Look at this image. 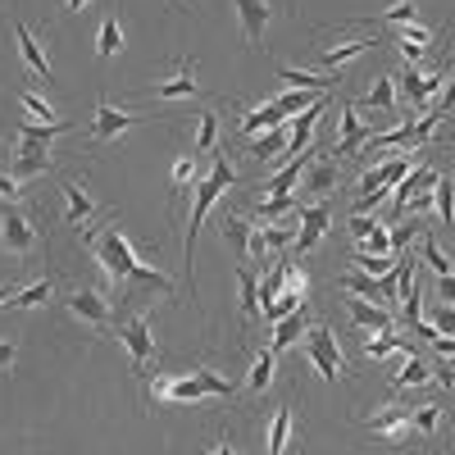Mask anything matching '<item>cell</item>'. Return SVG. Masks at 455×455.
Here are the masks:
<instances>
[{"label": "cell", "mask_w": 455, "mask_h": 455, "mask_svg": "<svg viewBox=\"0 0 455 455\" xmlns=\"http://www.w3.org/2000/svg\"><path fill=\"white\" fill-rule=\"evenodd\" d=\"M87 251L96 255V264L105 269L109 283H141V287H160L173 291V283L156 269V264L137 259V251L128 246V237L119 233V223H109L105 233H87Z\"/></svg>", "instance_id": "1"}, {"label": "cell", "mask_w": 455, "mask_h": 455, "mask_svg": "<svg viewBox=\"0 0 455 455\" xmlns=\"http://www.w3.org/2000/svg\"><path fill=\"white\" fill-rule=\"evenodd\" d=\"M228 396H233V383L214 369L156 378V387H150V401L156 405H196V401H228Z\"/></svg>", "instance_id": "2"}, {"label": "cell", "mask_w": 455, "mask_h": 455, "mask_svg": "<svg viewBox=\"0 0 455 455\" xmlns=\"http://www.w3.org/2000/svg\"><path fill=\"white\" fill-rule=\"evenodd\" d=\"M233 178H237V169L228 164V156H219L214 169L196 182V205H192V219H187V269H192V251H196V233H201L205 214L214 210V201L228 192V187H233Z\"/></svg>", "instance_id": "3"}, {"label": "cell", "mask_w": 455, "mask_h": 455, "mask_svg": "<svg viewBox=\"0 0 455 455\" xmlns=\"http://www.w3.org/2000/svg\"><path fill=\"white\" fill-rule=\"evenodd\" d=\"M68 124H23L19 128V178H36L51 169V141L64 137Z\"/></svg>", "instance_id": "4"}, {"label": "cell", "mask_w": 455, "mask_h": 455, "mask_svg": "<svg viewBox=\"0 0 455 455\" xmlns=\"http://www.w3.org/2000/svg\"><path fill=\"white\" fill-rule=\"evenodd\" d=\"M300 355L315 364V373L323 378V383H341V378H347V360H341V351H337V337L323 323H310L306 341H300Z\"/></svg>", "instance_id": "5"}, {"label": "cell", "mask_w": 455, "mask_h": 455, "mask_svg": "<svg viewBox=\"0 0 455 455\" xmlns=\"http://www.w3.org/2000/svg\"><path fill=\"white\" fill-rule=\"evenodd\" d=\"M410 173V156H387V160H378L364 178H360V201H355V214H369L378 201H383L392 187Z\"/></svg>", "instance_id": "6"}, {"label": "cell", "mask_w": 455, "mask_h": 455, "mask_svg": "<svg viewBox=\"0 0 455 455\" xmlns=\"http://www.w3.org/2000/svg\"><path fill=\"white\" fill-rule=\"evenodd\" d=\"M119 347L128 351V360H132V373H137V378H141L150 364H156V337H150V315H146V310L119 323Z\"/></svg>", "instance_id": "7"}, {"label": "cell", "mask_w": 455, "mask_h": 455, "mask_svg": "<svg viewBox=\"0 0 455 455\" xmlns=\"http://www.w3.org/2000/svg\"><path fill=\"white\" fill-rule=\"evenodd\" d=\"M64 310H68L73 319H78V323L96 328V332H105V328H109V319H114L109 296H105V291H96V287H73V291H64Z\"/></svg>", "instance_id": "8"}, {"label": "cell", "mask_w": 455, "mask_h": 455, "mask_svg": "<svg viewBox=\"0 0 455 455\" xmlns=\"http://www.w3.org/2000/svg\"><path fill=\"white\" fill-rule=\"evenodd\" d=\"M0 251L14 255V259H28L36 251V223L28 210H5L0 214Z\"/></svg>", "instance_id": "9"}, {"label": "cell", "mask_w": 455, "mask_h": 455, "mask_svg": "<svg viewBox=\"0 0 455 455\" xmlns=\"http://www.w3.org/2000/svg\"><path fill=\"white\" fill-rule=\"evenodd\" d=\"M328 223H332V205H328V196H323V201H315V205H300V233H296V255H310V251H315V246L323 242Z\"/></svg>", "instance_id": "10"}, {"label": "cell", "mask_w": 455, "mask_h": 455, "mask_svg": "<svg viewBox=\"0 0 455 455\" xmlns=\"http://www.w3.org/2000/svg\"><path fill=\"white\" fill-rule=\"evenodd\" d=\"M373 137V128L360 119V114H355V105H341V119H337V141H332V156L337 160H351L355 156V150L364 146Z\"/></svg>", "instance_id": "11"}, {"label": "cell", "mask_w": 455, "mask_h": 455, "mask_svg": "<svg viewBox=\"0 0 455 455\" xmlns=\"http://www.w3.org/2000/svg\"><path fill=\"white\" fill-rule=\"evenodd\" d=\"M141 96H150V100H192V96H201V83H196V68L192 64H178L169 78H160V83H150Z\"/></svg>", "instance_id": "12"}, {"label": "cell", "mask_w": 455, "mask_h": 455, "mask_svg": "<svg viewBox=\"0 0 455 455\" xmlns=\"http://www.w3.org/2000/svg\"><path fill=\"white\" fill-rule=\"evenodd\" d=\"M396 83H401V92H405V100H410L414 109H424V105L442 92V73H437V68H414V64H410Z\"/></svg>", "instance_id": "13"}, {"label": "cell", "mask_w": 455, "mask_h": 455, "mask_svg": "<svg viewBox=\"0 0 455 455\" xmlns=\"http://www.w3.org/2000/svg\"><path fill=\"white\" fill-rule=\"evenodd\" d=\"M369 433H373V437H387V442H396V446H405V442L414 437V428H410V405H387L383 414H373V419H369Z\"/></svg>", "instance_id": "14"}, {"label": "cell", "mask_w": 455, "mask_h": 455, "mask_svg": "<svg viewBox=\"0 0 455 455\" xmlns=\"http://www.w3.org/2000/svg\"><path fill=\"white\" fill-rule=\"evenodd\" d=\"M442 424H446V410L437 401H424V405H410V428H414V442L433 446L442 437Z\"/></svg>", "instance_id": "15"}, {"label": "cell", "mask_w": 455, "mask_h": 455, "mask_svg": "<svg viewBox=\"0 0 455 455\" xmlns=\"http://www.w3.org/2000/svg\"><path fill=\"white\" fill-rule=\"evenodd\" d=\"M132 124L137 119H132L128 109H114L109 100H100L96 105V119H92V141H114V137H124Z\"/></svg>", "instance_id": "16"}, {"label": "cell", "mask_w": 455, "mask_h": 455, "mask_svg": "<svg viewBox=\"0 0 455 455\" xmlns=\"http://www.w3.org/2000/svg\"><path fill=\"white\" fill-rule=\"evenodd\" d=\"M60 192H64V219L73 223V228H87L92 223V214H96V201H92V192H87V187L78 182V178H64V187H60Z\"/></svg>", "instance_id": "17"}, {"label": "cell", "mask_w": 455, "mask_h": 455, "mask_svg": "<svg viewBox=\"0 0 455 455\" xmlns=\"http://www.w3.org/2000/svg\"><path fill=\"white\" fill-rule=\"evenodd\" d=\"M14 36H19V55H23V64L36 73V78H46V83H55V68H51V55H46V46L36 42V36L28 32V23H14Z\"/></svg>", "instance_id": "18"}, {"label": "cell", "mask_w": 455, "mask_h": 455, "mask_svg": "<svg viewBox=\"0 0 455 455\" xmlns=\"http://www.w3.org/2000/svg\"><path fill=\"white\" fill-rule=\"evenodd\" d=\"M378 42L373 36H351V42H337V46H319V64L328 68V73H337L341 64H351V60H360L364 51H373Z\"/></svg>", "instance_id": "19"}, {"label": "cell", "mask_w": 455, "mask_h": 455, "mask_svg": "<svg viewBox=\"0 0 455 455\" xmlns=\"http://www.w3.org/2000/svg\"><path fill=\"white\" fill-rule=\"evenodd\" d=\"M323 109H328V100H315L310 109H300V119H291L287 156H306V146H310V132H315V124L323 119Z\"/></svg>", "instance_id": "20"}, {"label": "cell", "mask_w": 455, "mask_h": 455, "mask_svg": "<svg viewBox=\"0 0 455 455\" xmlns=\"http://www.w3.org/2000/svg\"><path fill=\"white\" fill-rule=\"evenodd\" d=\"M237 14H242V36L255 46L259 36H264V28H269V0H237Z\"/></svg>", "instance_id": "21"}, {"label": "cell", "mask_w": 455, "mask_h": 455, "mask_svg": "<svg viewBox=\"0 0 455 455\" xmlns=\"http://www.w3.org/2000/svg\"><path fill=\"white\" fill-rule=\"evenodd\" d=\"M347 310H351L355 328H364V332H387L392 328V315L383 306H369L364 296H347Z\"/></svg>", "instance_id": "22"}, {"label": "cell", "mask_w": 455, "mask_h": 455, "mask_svg": "<svg viewBox=\"0 0 455 455\" xmlns=\"http://www.w3.org/2000/svg\"><path fill=\"white\" fill-rule=\"evenodd\" d=\"M219 237H223V246L237 251V259H251V237H255V228H251L246 219L223 214V219H219Z\"/></svg>", "instance_id": "23"}, {"label": "cell", "mask_w": 455, "mask_h": 455, "mask_svg": "<svg viewBox=\"0 0 455 455\" xmlns=\"http://www.w3.org/2000/svg\"><path fill=\"white\" fill-rule=\"evenodd\" d=\"M283 124H287V114H283V109L269 100V105H255V109H246L242 119H237V132H246V137H251V132H259V128L269 132V128H283Z\"/></svg>", "instance_id": "24"}, {"label": "cell", "mask_w": 455, "mask_h": 455, "mask_svg": "<svg viewBox=\"0 0 455 455\" xmlns=\"http://www.w3.org/2000/svg\"><path fill=\"white\" fill-rule=\"evenodd\" d=\"M310 332V315H306V306H300L296 315H287V319H278L274 323V351H287V347H296L300 337Z\"/></svg>", "instance_id": "25"}, {"label": "cell", "mask_w": 455, "mask_h": 455, "mask_svg": "<svg viewBox=\"0 0 455 455\" xmlns=\"http://www.w3.org/2000/svg\"><path fill=\"white\" fill-rule=\"evenodd\" d=\"M428 383H433V369L410 351V355L401 360V373L392 378V387H396V392H410V387H428Z\"/></svg>", "instance_id": "26"}, {"label": "cell", "mask_w": 455, "mask_h": 455, "mask_svg": "<svg viewBox=\"0 0 455 455\" xmlns=\"http://www.w3.org/2000/svg\"><path fill=\"white\" fill-rule=\"evenodd\" d=\"M278 78L291 87H306V92H332L337 87V73H306V68H287L278 64Z\"/></svg>", "instance_id": "27"}, {"label": "cell", "mask_w": 455, "mask_h": 455, "mask_svg": "<svg viewBox=\"0 0 455 455\" xmlns=\"http://www.w3.org/2000/svg\"><path fill=\"white\" fill-rule=\"evenodd\" d=\"M310 160H315V156H310ZM300 182H306V192H315V196L323 201V196L332 192V182H337V164L319 156L315 164H306V178H300Z\"/></svg>", "instance_id": "28"}, {"label": "cell", "mask_w": 455, "mask_h": 455, "mask_svg": "<svg viewBox=\"0 0 455 455\" xmlns=\"http://www.w3.org/2000/svg\"><path fill=\"white\" fill-rule=\"evenodd\" d=\"M291 433H296V419H291V405H278L274 419H269V455H283L291 446Z\"/></svg>", "instance_id": "29"}, {"label": "cell", "mask_w": 455, "mask_h": 455, "mask_svg": "<svg viewBox=\"0 0 455 455\" xmlns=\"http://www.w3.org/2000/svg\"><path fill=\"white\" fill-rule=\"evenodd\" d=\"M437 178H442V173H437L433 164H419L414 173H405V178L396 182V210H401V205H405V201H410L414 192H428V187H433Z\"/></svg>", "instance_id": "30"}, {"label": "cell", "mask_w": 455, "mask_h": 455, "mask_svg": "<svg viewBox=\"0 0 455 455\" xmlns=\"http://www.w3.org/2000/svg\"><path fill=\"white\" fill-rule=\"evenodd\" d=\"M396 351H401V355H410V341H405V337H396L392 328H387V332H378V341H373V337L364 341V360H387V355H396Z\"/></svg>", "instance_id": "31"}, {"label": "cell", "mask_w": 455, "mask_h": 455, "mask_svg": "<svg viewBox=\"0 0 455 455\" xmlns=\"http://www.w3.org/2000/svg\"><path fill=\"white\" fill-rule=\"evenodd\" d=\"M51 296H55V283H51V278H36V283H28L23 291H14L10 306H14V310H36V306H46Z\"/></svg>", "instance_id": "32"}, {"label": "cell", "mask_w": 455, "mask_h": 455, "mask_svg": "<svg viewBox=\"0 0 455 455\" xmlns=\"http://www.w3.org/2000/svg\"><path fill=\"white\" fill-rule=\"evenodd\" d=\"M424 46H433V32L419 28V23H405V28H401V55L414 64V60L424 55Z\"/></svg>", "instance_id": "33"}, {"label": "cell", "mask_w": 455, "mask_h": 455, "mask_svg": "<svg viewBox=\"0 0 455 455\" xmlns=\"http://www.w3.org/2000/svg\"><path fill=\"white\" fill-rule=\"evenodd\" d=\"M237 287H242V319L251 323V319L259 315V278L246 269V264L237 269Z\"/></svg>", "instance_id": "34"}, {"label": "cell", "mask_w": 455, "mask_h": 455, "mask_svg": "<svg viewBox=\"0 0 455 455\" xmlns=\"http://www.w3.org/2000/svg\"><path fill=\"white\" fill-rule=\"evenodd\" d=\"M119 51H124V28H119V19H105L100 32H96V55L100 60H114Z\"/></svg>", "instance_id": "35"}, {"label": "cell", "mask_w": 455, "mask_h": 455, "mask_svg": "<svg viewBox=\"0 0 455 455\" xmlns=\"http://www.w3.org/2000/svg\"><path fill=\"white\" fill-rule=\"evenodd\" d=\"M251 156H255V160H278V156H287V132H283V128H269L264 137H255V141H251Z\"/></svg>", "instance_id": "36"}, {"label": "cell", "mask_w": 455, "mask_h": 455, "mask_svg": "<svg viewBox=\"0 0 455 455\" xmlns=\"http://www.w3.org/2000/svg\"><path fill=\"white\" fill-rule=\"evenodd\" d=\"M274 360H278V351H274V347L255 355V364H251V373H246V387H251V392H264V387L274 383Z\"/></svg>", "instance_id": "37"}, {"label": "cell", "mask_w": 455, "mask_h": 455, "mask_svg": "<svg viewBox=\"0 0 455 455\" xmlns=\"http://www.w3.org/2000/svg\"><path fill=\"white\" fill-rule=\"evenodd\" d=\"M219 146V114L205 109L201 124H196V141H192V156H210V150Z\"/></svg>", "instance_id": "38"}, {"label": "cell", "mask_w": 455, "mask_h": 455, "mask_svg": "<svg viewBox=\"0 0 455 455\" xmlns=\"http://www.w3.org/2000/svg\"><path fill=\"white\" fill-rule=\"evenodd\" d=\"M364 105H369V109H383V114L396 109V78H392V73H387V78H378V83L369 87Z\"/></svg>", "instance_id": "39"}, {"label": "cell", "mask_w": 455, "mask_h": 455, "mask_svg": "<svg viewBox=\"0 0 455 455\" xmlns=\"http://www.w3.org/2000/svg\"><path fill=\"white\" fill-rule=\"evenodd\" d=\"M351 264H355L360 274H369V278H387V274H396L401 255H355Z\"/></svg>", "instance_id": "40"}, {"label": "cell", "mask_w": 455, "mask_h": 455, "mask_svg": "<svg viewBox=\"0 0 455 455\" xmlns=\"http://www.w3.org/2000/svg\"><path fill=\"white\" fill-rule=\"evenodd\" d=\"M419 251H424V264H428V269H433L437 278H442V274H455V264H451V255L437 246V237H424V242H419Z\"/></svg>", "instance_id": "41"}, {"label": "cell", "mask_w": 455, "mask_h": 455, "mask_svg": "<svg viewBox=\"0 0 455 455\" xmlns=\"http://www.w3.org/2000/svg\"><path fill=\"white\" fill-rule=\"evenodd\" d=\"M341 291L347 296H383V287H378V278H369V274H360V269H351L347 278H341Z\"/></svg>", "instance_id": "42"}, {"label": "cell", "mask_w": 455, "mask_h": 455, "mask_svg": "<svg viewBox=\"0 0 455 455\" xmlns=\"http://www.w3.org/2000/svg\"><path fill=\"white\" fill-rule=\"evenodd\" d=\"M19 105H23V109L32 114V119H46V124H60V119H55V109H51V100H46V96H36V92H28V87L19 92Z\"/></svg>", "instance_id": "43"}, {"label": "cell", "mask_w": 455, "mask_h": 455, "mask_svg": "<svg viewBox=\"0 0 455 455\" xmlns=\"http://www.w3.org/2000/svg\"><path fill=\"white\" fill-rule=\"evenodd\" d=\"M433 205H437L442 223L451 228V223H455V192H451V182H446V178H437V187H433Z\"/></svg>", "instance_id": "44"}, {"label": "cell", "mask_w": 455, "mask_h": 455, "mask_svg": "<svg viewBox=\"0 0 455 455\" xmlns=\"http://www.w3.org/2000/svg\"><path fill=\"white\" fill-rule=\"evenodd\" d=\"M274 105H278V109L287 114V119H291V114H300V109H310L315 100H310V92H306V87H291V92H283V96H278Z\"/></svg>", "instance_id": "45"}, {"label": "cell", "mask_w": 455, "mask_h": 455, "mask_svg": "<svg viewBox=\"0 0 455 455\" xmlns=\"http://www.w3.org/2000/svg\"><path fill=\"white\" fill-rule=\"evenodd\" d=\"M187 187H196V160H187V156H182V160L173 164V196H182Z\"/></svg>", "instance_id": "46"}, {"label": "cell", "mask_w": 455, "mask_h": 455, "mask_svg": "<svg viewBox=\"0 0 455 455\" xmlns=\"http://www.w3.org/2000/svg\"><path fill=\"white\" fill-rule=\"evenodd\" d=\"M383 19L405 28V23H414V19H419V5H414V0H392V5L383 10Z\"/></svg>", "instance_id": "47"}, {"label": "cell", "mask_w": 455, "mask_h": 455, "mask_svg": "<svg viewBox=\"0 0 455 455\" xmlns=\"http://www.w3.org/2000/svg\"><path fill=\"white\" fill-rule=\"evenodd\" d=\"M283 283H287V274H283V264H274V269L269 274H264V283H259V300H264V306H269V300L283 291Z\"/></svg>", "instance_id": "48"}, {"label": "cell", "mask_w": 455, "mask_h": 455, "mask_svg": "<svg viewBox=\"0 0 455 455\" xmlns=\"http://www.w3.org/2000/svg\"><path fill=\"white\" fill-rule=\"evenodd\" d=\"M392 251V237H387V228H373V233L364 237V251L360 255H387Z\"/></svg>", "instance_id": "49"}, {"label": "cell", "mask_w": 455, "mask_h": 455, "mask_svg": "<svg viewBox=\"0 0 455 455\" xmlns=\"http://www.w3.org/2000/svg\"><path fill=\"white\" fill-rule=\"evenodd\" d=\"M300 201H291V196H269V201H259V219H278V214H287Z\"/></svg>", "instance_id": "50"}, {"label": "cell", "mask_w": 455, "mask_h": 455, "mask_svg": "<svg viewBox=\"0 0 455 455\" xmlns=\"http://www.w3.org/2000/svg\"><path fill=\"white\" fill-rule=\"evenodd\" d=\"M437 332H446V337H455V306H446V300H437V323H433Z\"/></svg>", "instance_id": "51"}, {"label": "cell", "mask_w": 455, "mask_h": 455, "mask_svg": "<svg viewBox=\"0 0 455 455\" xmlns=\"http://www.w3.org/2000/svg\"><path fill=\"white\" fill-rule=\"evenodd\" d=\"M373 228H383V223L369 219V214H355V219H351V237H355V242H364V237L373 233Z\"/></svg>", "instance_id": "52"}, {"label": "cell", "mask_w": 455, "mask_h": 455, "mask_svg": "<svg viewBox=\"0 0 455 455\" xmlns=\"http://www.w3.org/2000/svg\"><path fill=\"white\" fill-rule=\"evenodd\" d=\"M428 347H433L442 360H455V337H446V332H433V337H428Z\"/></svg>", "instance_id": "53"}, {"label": "cell", "mask_w": 455, "mask_h": 455, "mask_svg": "<svg viewBox=\"0 0 455 455\" xmlns=\"http://www.w3.org/2000/svg\"><path fill=\"white\" fill-rule=\"evenodd\" d=\"M414 233H419V228H405V223L392 228V233H387V237H392V251H405V246L414 242Z\"/></svg>", "instance_id": "54"}, {"label": "cell", "mask_w": 455, "mask_h": 455, "mask_svg": "<svg viewBox=\"0 0 455 455\" xmlns=\"http://www.w3.org/2000/svg\"><path fill=\"white\" fill-rule=\"evenodd\" d=\"M14 360H19V341H0V373H5V369H14Z\"/></svg>", "instance_id": "55"}, {"label": "cell", "mask_w": 455, "mask_h": 455, "mask_svg": "<svg viewBox=\"0 0 455 455\" xmlns=\"http://www.w3.org/2000/svg\"><path fill=\"white\" fill-rule=\"evenodd\" d=\"M23 192H19V178H10V173H0V201H19Z\"/></svg>", "instance_id": "56"}, {"label": "cell", "mask_w": 455, "mask_h": 455, "mask_svg": "<svg viewBox=\"0 0 455 455\" xmlns=\"http://www.w3.org/2000/svg\"><path fill=\"white\" fill-rule=\"evenodd\" d=\"M437 296L446 300V306H455V274H442L437 278Z\"/></svg>", "instance_id": "57"}, {"label": "cell", "mask_w": 455, "mask_h": 455, "mask_svg": "<svg viewBox=\"0 0 455 455\" xmlns=\"http://www.w3.org/2000/svg\"><path fill=\"white\" fill-rule=\"evenodd\" d=\"M451 105H455V78H451V87H446V96H442V105H437V109H442V114H446V109H451Z\"/></svg>", "instance_id": "58"}, {"label": "cell", "mask_w": 455, "mask_h": 455, "mask_svg": "<svg viewBox=\"0 0 455 455\" xmlns=\"http://www.w3.org/2000/svg\"><path fill=\"white\" fill-rule=\"evenodd\" d=\"M201 455H237V451L228 446V442H219V446H210V451H201Z\"/></svg>", "instance_id": "59"}, {"label": "cell", "mask_w": 455, "mask_h": 455, "mask_svg": "<svg viewBox=\"0 0 455 455\" xmlns=\"http://www.w3.org/2000/svg\"><path fill=\"white\" fill-rule=\"evenodd\" d=\"M92 0H64V10H87Z\"/></svg>", "instance_id": "60"}, {"label": "cell", "mask_w": 455, "mask_h": 455, "mask_svg": "<svg viewBox=\"0 0 455 455\" xmlns=\"http://www.w3.org/2000/svg\"><path fill=\"white\" fill-rule=\"evenodd\" d=\"M10 300H14V291H10V287H0V306H10Z\"/></svg>", "instance_id": "61"}]
</instances>
